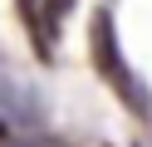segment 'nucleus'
Returning <instances> with one entry per match:
<instances>
[{
	"label": "nucleus",
	"mask_w": 152,
	"mask_h": 147,
	"mask_svg": "<svg viewBox=\"0 0 152 147\" xmlns=\"http://www.w3.org/2000/svg\"><path fill=\"white\" fill-rule=\"evenodd\" d=\"M88 54H93V69H98L103 78H108L113 88H118L123 98H137V108L142 113H147V98H142V88H137V78L128 74V64H123V54H118V34H113V15L108 10H98V15H93V29H88Z\"/></svg>",
	"instance_id": "nucleus-1"
},
{
	"label": "nucleus",
	"mask_w": 152,
	"mask_h": 147,
	"mask_svg": "<svg viewBox=\"0 0 152 147\" xmlns=\"http://www.w3.org/2000/svg\"><path fill=\"white\" fill-rule=\"evenodd\" d=\"M0 137H5V123H0Z\"/></svg>",
	"instance_id": "nucleus-2"
}]
</instances>
